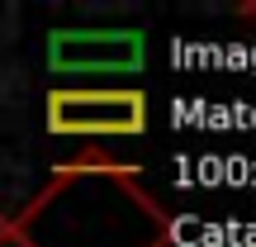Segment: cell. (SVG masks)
Instances as JSON below:
<instances>
[{
    "label": "cell",
    "instance_id": "obj_2",
    "mask_svg": "<svg viewBox=\"0 0 256 247\" xmlns=\"http://www.w3.org/2000/svg\"><path fill=\"white\" fill-rule=\"evenodd\" d=\"M147 100L138 91H57L48 95L52 133H142Z\"/></svg>",
    "mask_w": 256,
    "mask_h": 247
},
{
    "label": "cell",
    "instance_id": "obj_1",
    "mask_svg": "<svg viewBox=\"0 0 256 247\" xmlns=\"http://www.w3.org/2000/svg\"><path fill=\"white\" fill-rule=\"evenodd\" d=\"M48 62L62 76H119L142 67V34L133 29H62L48 38Z\"/></svg>",
    "mask_w": 256,
    "mask_h": 247
}]
</instances>
